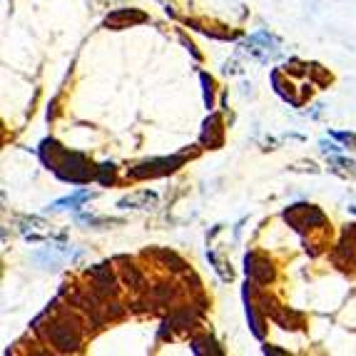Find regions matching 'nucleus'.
Masks as SVG:
<instances>
[{"label":"nucleus","mask_w":356,"mask_h":356,"mask_svg":"<svg viewBox=\"0 0 356 356\" xmlns=\"http://www.w3.org/2000/svg\"><path fill=\"white\" fill-rule=\"evenodd\" d=\"M247 319H249V327H252V331H254L257 339H264V331H262V324H259V316H257L254 311V304L247 299Z\"/></svg>","instance_id":"nucleus-12"},{"label":"nucleus","mask_w":356,"mask_h":356,"mask_svg":"<svg viewBox=\"0 0 356 356\" xmlns=\"http://www.w3.org/2000/svg\"><path fill=\"white\" fill-rule=\"evenodd\" d=\"M202 142L209 145V147L222 145V120H219V115H209V120L204 122V130H202Z\"/></svg>","instance_id":"nucleus-7"},{"label":"nucleus","mask_w":356,"mask_h":356,"mask_svg":"<svg viewBox=\"0 0 356 356\" xmlns=\"http://www.w3.org/2000/svg\"><path fill=\"white\" fill-rule=\"evenodd\" d=\"M160 259L165 264H169V269H175V272H185L187 269V264L182 262L177 254H172V252H160Z\"/></svg>","instance_id":"nucleus-14"},{"label":"nucleus","mask_w":356,"mask_h":356,"mask_svg":"<svg viewBox=\"0 0 356 356\" xmlns=\"http://www.w3.org/2000/svg\"><path fill=\"white\" fill-rule=\"evenodd\" d=\"M152 294H155V299L160 304H167L169 299L175 296V289H172V284H160V287H155V292H152Z\"/></svg>","instance_id":"nucleus-15"},{"label":"nucleus","mask_w":356,"mask_h":356,"mask_svg":"<svg viewBox=\"0 0 356 356\" xmlns=\"http://www.w3.org/2000/svg\"><path fill=\"white\" fill-rule=\"evenodd\" d=\"M122 274H125V282L130 284V287H134V289H140L142 284H145V279H142V274L137 272L134 267H122Z\"/></svg>","instance_id":"nucleus-13"},{"label":"nucleus","mask_w":356,"mask_h":356,"mask_svg":"<svg viewBox=\"0 0 356 356\" xmlns=\"http://www.w3.org/2000/svg\"><path fill=\"white\" fill-rule=\"evenodd\" d=\"M200 80H202V88H204V102H207V108H212V80H209V75L207 73H202L200 75Z\"/></svg>","instance_id":"nucleus-17"},{"label":"nucleus","mask_w":356,"mask_h":356,"mask_svg":"<svg viewBox=\"0 0 356 356\" xmlns=\"http://www.w3.org/2000/svg\"><path fill=\"white\" fill-rule=\"evenodd\" d=\"M55 172H58L60 180L75 182V185L90 182L93 177H97V169H93V165L85 160V155H80V152H67V150H65V155L60 157V162H58Z\"/></svg>","instance_id":"nucleus-1"},{"label":"nucleus","mask_w":356,"mask_h":356,"mask_svg":"<svg viewBox=\"0 0 356 356\" xmlns=\"http://www.w3.org/2000/svg\"><path fill=\"white\" fill-rule=\"evenodd\" d=\"M182 162H185V157H182V155L160 157V160H147V162H142V165H137V167L128 169V175L132 177V180H145V177H162V175H167V172H175Z\"/></svg>","instance_id":"nucleus-2"},{"label":"nucleus","mask_w":356,"mask_h":356,"mask_svg":"<svg viewBox=\"0 0 356 356\" xmlns=\"http://www.w3.org/2000/svg\"><path fill=\"white\" fill-rule=\"evenodd\" d=\"M112 177H115L112 162H105V165H100V167H97V177H95V180L102 182V185H110V182H112Z\"/></svg>","instance_id":"nucleus-16"},{"label":"nucleus","mask_w":356,"mask_h":356,"mask_svg":"<svg viewBox=\"0 0 356 356\" xmlns=\"http://www.w3.org/2000/svg\"><path fill=\"white\" fill-rule=\"evenodd\" d=\"M90 276H93V282H95V296L115 294V276H112V272H110L108 264L90 267Z\"/></svg>","instance_id":"nucleus-6"},{"label":"nucleus","mask_w":356,"mask_h":356,"mask_svg":"<svg viewBox=\"0 0 356 356\" xmlns=\"http://www.w3.org/2000/svg\"><path fill=\"white\" fill-rule=\"evenodd\" d=\"M47 339L60 351H78L80 346V334L78 327H70L67 322H55L47 327Z\"/></svg>","instance_id":"nucleus-3"},{"label":"nucleus","mask_w":356,"mask_h":356,"mask_svg":"<svg viewBox=\"0 0 356 356\" xmlns=\"http://www.w3.org/2000/svg\"><path fill=\"white\" fill-rule=\"evenodd\" d=\"M244 264H247V276H252L254 282H259V284H267V282H272L274 279V269H272V264L267 262V259H262L259 254H247L244 257Z\"/></svg>","instance_id":"nucleus-5"},{"label":"nucleus","mask_w":356,"mask_h":356,"mask_svg":"<svg viewBox=\"0 0 356 356\" xmlns=\"http://www.w3.org/2000/svg\"><path fill=\"white\" fill-rule=\"evenodd\" d=\"M192 351H195V354H215V356L222 354V349H217L215 339H209V336L195 339V342H192Z\"/></svg>","instance_id":"nucleus-10"},{"label":"nucleus","mask_w":356,"mask_h":356,"mask_svg":"<svg viewBox=\"0 0 356 356\" xmlns=\"http://www.w3.org/2000/svg\"><path fill=\"white\" fill-rule=\"evenodd\" d=\"M85 200H90V192L88 189H80V192H75L73 197H62L53 204V209H78V204H82Z\"/></svg>","instance_id":"nucleus-9"},{"label":"nucleus","mask_w":356,"mask_h":356,"mask_svg":"<svg viewBox=\"0 0 356 356\" xmlns=\"http://www.w3.org/2000/svg\"><path fill=\"white\" fill-rule=\"evenodd\" d=\"M284 219L294 229L302 232L304 227H314V224H324V215L311 204H294L292 209L284 212Z\"/></svg>","instance_id":"nucleus-4"},{"label":"nucleus","mask_w":356,"mask_h":356,"mask_svg":"<svg viewBox=\"0 0 356 356\" xmlns=\"http://www.w3.org/2000/svg\"><path fill=\"white\" fill-rule=\"evenodd\" d=\"M152 202H157V197L152 195V192H140V195H134V197H128V200H122L120 202V207H150Z\"/></svg>","instance_id":"nucleus-11"},{"label":"nucleus","mask_w":356,"mask_h":356,"mask_svg":"<svg viewBox=\"0 0 356 356\" xmlns=\"http://www.w3.org/2000/svg\"><path fill=\"white\" fill-rule=\"evenodd\" d=\"M145 21H147V15L137 13V10H115V13L108 18V25L128 27V23H145Z\"/></svg>","instance_id":"nucleus-8"}]
</instances>
